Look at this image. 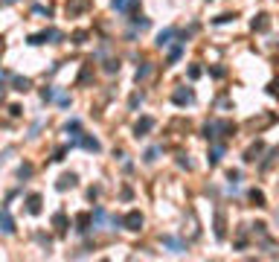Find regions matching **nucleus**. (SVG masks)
<instances>
[{"label":"nucleus","instance_id":"obj_1","mask_svg":"<svg viewBox=\"0 0 279 262\" xmlns=\"http://www.w3.org/2000/svg\"><path fill=\"white\" fill-rule=\"evenodd\" d=\"M61 38H64V35H61L58 29H52V26H49V29H44V32H35V35H29V38H26V44H29V47H41V44H58Z\"/></svg>","mask_w":279,"mask_h":262},{"label":"nucleus","instance_id":"obj_2","mask_svg":"<svg viewBox=\"0 0 279 262\" xmlns=\"http://www.w3.org/2000/svg\"><path fill=\"white\" fill-rule=\"evenodd\" d=\"M93 9V0H67L64 3V15L67 17H82Z\"/></svg>","mask_w":279,"mask_h":262},{"label":"nucleus","instance_id":"obj_3","mask_svg":"<svg viewBox=\"0 0 279 262\" xmlns=\"http://www.w3.org/2000/svg\"><path fill=\"white\" fill-rule=\"evenodd\" d=\"M143 222H146V219H143L140 210H128V213L122 216V227L131 230V233H140V230H143Z\"/></svg>","mask_w":279,"mask_h":262},{"label":"nucleus","instance_id":"obj_4","mask_svg":"<svg viewBox=\"0 0 279 262\" xmlns=\"http://www.w3.org/2000/svg\"><path fill=\"white\" fill-rule=\"evenodd\" d=\"M172 102L181 105V108H183V105H192V102H195V90H192L189 85H178V90L172 93Z\"/></svg>","mask_w":279,"mask_h":262},{"label":"nucleus","instance_id":"obj_5","mask_svg":"<svg viewBox=\"0 0 279 262\" xmlns=\"http://www.w3.org/2000/svg\"><path fill=\"white\" fill-rule=\"evenodd\" d=\"M154 125H157V120H154V117H148V114H146V117H140V120H137V125H134V137H137V140L148 137V134L154 131Z\"/></svg>","mask_w":279,"mask_h":262},{"label":"nucleus","instance_id":"obj_6","mask_svg":"<svg viewBox=\"0 0 279 262\" xmlns=\"http://www.w3.org/2000/svg\"><path fill=\"white\" fill-rule=\"evenodd\" d=\"M160 245L169 248L172 254H186V251H189V245H186L181 236H160Z\"/></svg>","mask_w":279,"mask_h":262},{"label":"nucleus","instance_id":"obj_7","mask_svg":"<svg viewBox=\"0 0 279 262\" xmlns=\"http://www.w3.org/2000/svg\"><path fill=\"white\" fill-rule=\"evenodd\" d=\"M224 152H227V143H224V140H213V149H210V155H207V163H210V166H218L221 157H224Z\"/></svg>","mask_w":279,"mask_h":262},{"label":"nucleus","instance_id":"obj_8","mask_svg":"<svg viewBox=\"0 0 279 262\" xmlns=\"http://www.w3.org/2000/svg\"><path fill=\"white\" fill-rule=\"evenodd\" d=\"M175 38H178V26H166V29H160V32H157V41H154V44L163 50V47H172V41H175Z\"/></svg>","mask_w":279,"mask_h":262},{"label":"nucleus","instance_id":"obj_9","mask_svg":"<svg viewBox=\"0 0 279 262\" xmlns=\"http://www.w3.org/2000/svg\"><path fill=\"white\" fill-rule=\"evenodd\" d=\"M111 6L119 12V15H134L140 9V0H111Z\"/></svg>","mask_w":279,"mask_h":262},{"label":"nucleus","instance_id":"obj_10","mask_svg":"<svg viewBox=\"0 0 279 262\" xmlns=\"http://www.w3.org/2000/svg\"><path fill=\"white\" fill-rule=\"evenodd\" d=\"M76 146H82L84 152H102V143H99L96 137H90V134H84V131H82V137L76 140Z\"/></svg>","mask_w":279,"mask_h":262},{"label":"nucleus","instance_id":"obj_11","mask_svg":"<svg viewBox=\"0 0 279 262\" xmlns=\"http://www.w3.org/2000/svg\"><path fill=\"white\" fill-rule=\"evenodd\" d=\"M262 152H265V143H262V140L250 143V146H247V152H245V163H256V160L262 157Z\"/></svg>","mask_w":279,"mask_h":262},{"label":"nucleus","instance_id":"obj_12","mask_svg":"<svg viewBox=\"0 0 279 262\" xmlns=\"http://www.w3.org/2000/svg\"><path fill=\"white\" fill-rule=\"evenodd\" d=\"M0 230H3L6 236H12V233H15V219H12V213H9V204L0 210Z\"/></svg>","mask_w":279,"mask_h":262},{"label":"nucleus","instance_id":"obj_13","mask_svg":"<svg viewBox=\"0 0 279 262\" xmlns=\"http://www.w3.org/2000/svg\"><path fill=\"white\" fill-rule=\"evenodd\" d=\"M76 184H79V175H76V172H64V175L58 178L55 190H58V192H64V190H73Z\"/></svg>","mask_w":279,"mask_h":262},{"label":"nucleus","instance_id":"obj_14","mask_svg":"<svg viewBox=\"0 0 279 262\" xmlns=\"http://www.w3.org/2000/svg\"><path fill=\"white\" fill-rule=\"evenodd\" d=\"M250 26H253V32H268V29H271V15H268V12H259Z\"/></svg>","mask_w":279,"mask_h":262},{"label":"nucleus","instance_id":"obj_15","mask_svg":"<svg viewBox=\"0 0 279 262\" xmlns=\"http://www.w3.org/2000/svg\"><path fill=\"white\" fill-rule=\"evenodd\" d=\"M215 125H218V137H233L236 134V122H230V120H215Z\"/></svg>","mask_w":279,"mask_h":262},{"label":"nucleus","instance_id":"obj_16","mask_svg":"<svg viewBox=\"0 0 279 262\" xmlns=\"http://www.w3.org/2000/svg\"><path fill=\"white\" fill-rule=\"evenodd\" d=\"M277 157H279V146H274V149L268 152V157H265V160L259 163V172H268V169H271V166L277 163Z\"/></svg>","mask_w":279,"mask_h":262},{"label":"nucleus","instance_id":"obj_17","mask_svg":"<svg viewBox=\"0 0 279 262\" xmlns=\"http://www.w3.org/2000/svg\"><path fill=\"white\" fill-rule=\"evenodd\" d=\"M12 87H15L17 93H26V90L32 87V82H29L26 76H12Z\"/></svg>","mask_w":279,"mask_h":262},{"label":"nucleus","instance_id":"obj_18","mask_svg":"<svg viewBox=\"0 0 279 262\" xmlns=\"http://www.w3.org/2000/svg\"><path fill=\"white\" fill-rule=\"evenodd\" d=\"M52 225H55V230L64 236V233H67V213H64V210H58V213L52 216Z\"/></svg>","mask_w":279,"mask_h":262},{"label":"nucleus","instance_id":"obj_19","mask_svg":"<svg viewBox=\"0 0 279 262\" xmlns=\"http://www.w3.org/2000/svg\"><path fill=\"white\" fill-rule=\"evenodd\" d=\"M183 50H186V44H183V41H178V44L169 50V61H166V64H178V58L183 55Z\"/></svg>","mask_w":279,"mask_h":262},{"label":"nucleus","instance_id":"obj_20","mask_svg":"<svg viewBox=\"0 0 279 262\" xmlns=\"http://www.w3.org/2000/svg\"><path fill=\"white\" fill-rule=\"evenodd\" d=\"M26 210H29L32 216H38V213H41V195H38V192H32V195L26 198Z\"/></svg>","mask_w":279,"mask_h":262},{"label":"nucleus","instance_id":"obj_21","mask_svg":"<svg viewBox=\"0 0 279 262\" xmlns=\"http://www.w3.org/2000/svg\"><path fill=\"white\" fill-rule=\"evenodd\" d=\"M224 236H227V230H224V213L218 210V213H215V239L224 242Z\"/></svg>","mask_w":279,"mask_h":262},{"label":"nucleus","instance_id":"obj_22","mask_svg":"<svg viewBox=\"0 0 279 262\" xmlns=\"http://www.w3.org/2000/svg\"><path fill=\"white\" fill-rule=\"evenodd\" d=\"M131 23H134V29H148V26H151V20H148L146 15H140V12L131 15Z\"/></svg>","mask_w":279,"mask_h":262},{"label":"nucleus","instance_id":"obj_23","mask_svg":"<svg viewBox=\"0 0 279 262\" xmlns=\"http://www.w3.org/2000/svg\"><path fill=\"white\" fill-rule=\"evenodd\" d=\"M247 198L253 201V207H265V192H262V190H250Z\"/></svg>","mask_w":279,"mask_h":262},{"label":"nucleus","instance_id":"obj_24","mask_svg":"<svg viewBox=\"0 0 279 262\" xmlns=\"http://www.w3.org/2000/svg\"><path fill=\"white\" fill-rule=\"evenodd\" d=\"M160 152H163V146H151V149L143 155V160H146V163H154V160L160 157Z\"/></svg>","mask_w":279,"mask_h":262},{"label":"nucleus","instance_id":"obj_25","mask_svg":"<svg viewBox=\"0 0 279 262\" xmlns=\"http://www.w3.org/2000/svg\"><path fill=\"white\" fill-rule=\"evenodd\" d=\"M143 99H146V96H143L140 90H134V93H131V99H128V108H131V111H137V105H143Z\"/></svg>","mask_w":279,"mask_h":262},{"label":"nucleus","instance_id":"obj_26","mask_svg":"<svg viewBox=\"0 0 279 262\" xmlns=\"http://www.w3.org/2000/svg\"><path fill=\"white\" fill-rule=\"evenodd\" d=\"M105 73H119V58H108L105 61Z\"/></svg>","mask_w":279,"mask_h":262},{"label":"nucleus","instance_id":"obj_27","mask_svg":"<svg viewBox=\"0 0 279 262\" xmlns=\"http://www.w3.org/2000/svg\"><path fill=\"white\" fill-rule=\"evenodd\" d=\"M148 73H151V64H148V61H146V64H143V67H137V76H134V79H137V82H143V79H146V76H148Z\"/></svg>","mask_w":279,"mask_h":262},{"label":"nucleus","instance_id":"obj_28","mask_svg":"<svg viewBox=\"0 0 279 262\" xmlns=\"http://www.w3.org/2000/svg\"><path fill=\"white\" fill-rule=\"evenodd\" d=\"M29 175H32V163H23V166L17 169V178H23V181H26Z\"/></svg>","mask_w":279,"mask_h":262},{"label":"nucleus","instance_id":"obj_29","mask_svg":"<svg viewBox=\"0 0 279 262\" xmlns=\"http://www.w3.org/2000/svg\"><path fill=\"white\" fill-rule=\"evenodd\" d=\"M230 20H236V15H230V12H224V15H218L213 23H230Z\"/></svg>","mask_w":279,"mask_h":262},{"label":"nucleus","instance_id":"obj_30","mask_svg":"<svg viewBox=\"0 0 279 262\" xmlns=\"http://www.w3.org/2000/svg\"><path fill=\"white\" fill-rule=\"evenodd\" d=\"M52 96H55L52 87H44V90H41V102H52Z\"/></svg>","mask_w":279,"mask_h":262},{"label":"nucleus","instance_id":"obj_31","mask_svg":"<svg viewBox=\"0 0 279 262\" xmlns=\"http://www.w3.org/2000/svg\"><path fill=\"white\" fill-rule=\"evenodd\" d=\"M201 73H204V70H201L198 64H192V67H189V79H192V82H195V79H201Z\"/></svg>","mask_w":279,"mask_h":262},{"label":"nucleus","instance_id":"obj_32","mask_svg":"<svg viewBox=\"0 0 279 262\" xmlns=\"http://www.w3.org/2000/svg\"><path fill=\"white\" fill-rule=\"evenodd\" d=\"M67 149H73V146H61V149L55 152V157H52V160H55V163H61V160H64V155H67Z\"/></svg>","mask_w":279,"mask_h":262},{"label":"nucleus","instance_id":"obj_33","mask_svg":"<svg viewBox=\"0 0 279 262\" xmlns=\"http://www.w3.org/2000/svg\"><path fill=\"white\" fill-rule=\"evenodd\" d=\"M178 166H181V169H192V163H189L186 155H178Z\"/></svg>","mask_w":279,"mask_h":262},{"label":"nucleus","instance_id":"obj_34","mask_svg":"<svg viewBox=\"0 0 279 262\" xmlns=\"http://www.w3.org/2000/svg\"><path fill=\"white\" fill-rule=\"evenodd\" d=\"M239 178H242L239 169H230V172H227V181H230V184H239Z\"/></svg>","mask_w":279,"mask_h":262},{"label":"nucleus","instance_id":"obj_35","mask_svg":"<svg viewBox=\"0 0 279 262\" xmlns=\"http://www.w3.org/2000/svg\"><path fill=\"white\" fill-rule=\"evenodd\" d=\"M268 93H271V96H279V79H274V82L268 85Z\"/></svg>","mask_w":279,"mask_h":262},{"label":"nucleus","instance_id":"obj_36","mask_svg":"<svg viewBox=\"0 0 279 262\" xmlns=\"http://www.w3.org/2000/svg\"><path fill=\"white\" fill-rule=\"evenodd\" d=\"M224 73H227V70H224V67H210V76H215V79H221V76H224Z\"/></svg>","mask_w":279,"mask_h":262},{"label":"nucleus","instance_id":"obj_37","mask_svg":"<svg viewBox=\"0 0 279 262\" xmlns=\"http://www.w3.org/2000/svg\"><path fill=\"white\" fill-rule=\"evenodd\" d=\"M58 105L67 108V105H70V96H67V93H58Z\"/></svg>","mask_w":279,"mask_h":262},{"label":"nucleus","instance_id":"obj_38","mask_svg":"<svg viewBox=\"0 0 279 262\" xmlns=\"http://www.w3.org/2000/svg\"><path fill=\"white\" fill-rule=\"evenodd\" d=\"M0 3H17V0H0Z\"/></svg>","mask_w":279,"mask_h":262}]
</instances>
